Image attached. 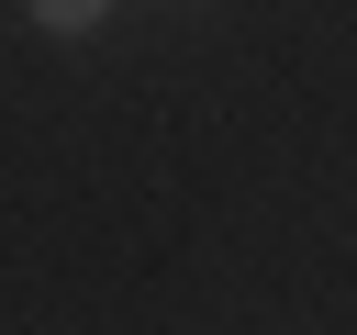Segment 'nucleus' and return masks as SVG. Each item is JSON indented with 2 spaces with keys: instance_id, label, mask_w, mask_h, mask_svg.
<instances>
[{
  "instance_id": "obj_1",
  "label": "nucleus",
  "mask_w": 357,
  "mask_h": 335,
  "mask_svg": "<svg viewBox=\"0 0 357 335\" xmlns=\"http://www.w3.org/2000/svg\"><path fill=\"white\" fill-rule=\"evenodd\" d=\"M112 0H33V22H56V34H78V22H100Z\"/></svg>"
}]
</instances>
